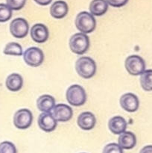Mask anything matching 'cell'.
I'll list each match as a JSON object with an SVG mask.
<instances>
[{
  "mask_svg": "<svg viewBox=\"0 0 152 153\" xmlns=\"http://www.w3.org/2000/svg\"><path fill=\"white\" fill-rule=\"evenodd\" d=\"M75 70L77 74L83 79H91L96 73V64L89 57H80L76 61Z\"/></svg>",
  "mask_w": 152,
  "mask_h": 153,
  "instance_id": "1",
  "label": "cell"
},
{
  "mask_svg": "<svg viewBox=\"0 0 152 153\" xmlns=\"http://www.w3.org/2000/svg\"><path fill=\"white\" fill-rule=\"evenodd\" d=\"M75 26L83 34L92 33L96 27V20L93 15L87 11L80 12L75 18Z\"/></svg>",
  "mask_w": 152,
  "mask_h": 153,
  "instance_id": "2",
  "label": "cell"
},
{
  "mask_svg": "<svg viewBox=\"0 0 152 153\" xmlns=\"http://www.w3.org/2000/svg\"><path fill=\"white\" fill-rule=\"evenodd\" d=\"M69 46L73 53L83 55L86 53L89 47V38L86 34L76 33L69 39Z\"/></svg>",
  "mask_w": 152,
  "mask_h": 153,
  "instance_id": "3",
  "label": "cell"
},
{
  "mask_svg": "<svg viewBox=\"0 0 152 153\" xmlns=\"http://www.w3.org/2000/svg\"><path fill=\"white\" fill-rule=\"evenodd\" d=\"M66 100L71 105L80 107L86 101V94L83 88L80 85H71L66 93Z\"/></svg>",
  "mask_w": 152,
  "mask_h": 153,
  "instance_id": "4",
  "label": "cell"
},
{
  "mask_svg": "<svg viewBox=\"0 0 152 153\" xmlns=\"http://www.w3.org/2000/svg\"><path fill=\"white\" fill-rule=\"evenodd\" d=\"M125 67L131 76H140L145 70V62L142 57L132 55L126 58Z\"/></svg>",
  "mask_w": 152,
  "mask_h": 153,
  "instance_id": "5",
  "label": "cell"
},
{
  "mask_svg": "<svg viewBox=\"0 0 152 153\" xmlns=\"http://www.w3.org/2000/svg\"><path fill=\"white\" fill-rule=\"evenodd\" d=\"M23 59L26 64L32 67H37L43 64L44 54L40 49L31 46L23 52Z\"/></svg>",
  "mask_w": 152,
  "mask_h": 153,
  "instance_id": "6",
  "label": "cell"
},
{
  "mask_svg": "<svg viewBox=\"0 0 152 153\" xmlns=\"http://www.w3.org/2000/svg\"><path fill=\"white\" fill-rule=\"evenodd\" d=\"M33 114L30 110L22 108L18 110L13 116V124L19 129H26L31 126Z\"/></svg>",
  "mask_w": 152,
  "mask_h": 153,
  "instance_id": "7",
  "label": "cell"
},
{
  "mask_svg": "<svg viewBox=\"0 0 152 153\" xmlns=\"http://www.w3.org/2000/svg\"><path fill=\"white\" fill-rule=\"evenodd\" d=\"M29 31V24L23 18H16L10 24V34L16 38H23L26 37Z\"/></svg>",
  "mask_w": 152,
  "mask_h": 153,
  "instance_id": "8",
  "label": "cell"
},
{
  "mask_svg": "<svg viewBox=\"0 0 152 153\" xmlns=\"http://www.w3.org/2000/svg\"><path fill=\"white\" fill-rule=\"evenodd\" d=\"M50 113L57 122H67L72 119L73 115L72 108L65 104L55 105Z\"/></svg>",
  "mask_w": 152,
  "mask_h": 153,
  "instance_id": "9",
  "label": "cell"
},
{
  "mask_svg": "<svg viewBox=\"0 0 152 153\" xmlns=\"http://www.w3.org/2000/svg\"><path fill=\"white\" fill-rule=\"evenodd\" d=\"M120 105L127 112L134 113L136 112L139 106V101L137 95L132 93H127L123 94L119 100Z\"/></svg>",
  "mask_w": 152,
  "mask_h": 153,
  "instance_id": "10",
  "label": "cell"
},
{
  "mask_svg": "<svg viewBox=\"0 0 152 153\" xmlns=\"http://www.w3.org/2000/svg\"><path fill=\"white\" fill-rule=\"evenodd\" d=\"M38 126L45 132H51L56 128L58 122L50 112H43L38 117Z\"/></svg>",
  "mask_w": 152,
  "mask_h": 153,
  "instance_id": "11",
  "label": "cell"
},
{
  "mask_svg": "<svg viewBox=\"0 0 152 153\" xmlns=\"http://www.w3.org/2000/svg\"><path fill=\"white\" fill-rule=\"evenodd\" d=\"M30 34L34 41L38 43H43L47 41L49 38L48 28L42 23H37L32 26L30 30Z\"/></svg>",
  "mask_w": 152,
  "mask_h": 153,
  "instance_id": "12",
  "label": "cell"
},
{
  "mask_svg": "<svg viewBox=\"0 0 152 153\" xmlns=\"http://www.w3.org/2000/svg\"><path fill=\"white\" fill-rule=\"evenodd\" d=\"M77 126L84 131H89L95 127L96 123L95 117L92 112L84 111L82 112L77 117Z\"/></svg>",
  "mask_w": 152,
  "mask_h": 153,
  "instance_id": "13",
  "label": "cell"
},
{
  "mask_svg": "<svg viewBox=\"0 0 152 153\" xmlns=\"http://www.w3.org/2000/svg\"><path fill=\"white\" fill-rule=\"evenodd\" d=\"M108 128L113 134H121L126 131L127 122L122 117L115 116L109 120Z\"/></svg>",
  "mask_w": 152,
  "mask_h": 153,
  "instance_id": "14",
  "label": "cell"
},
{
  "mask_svg": "<svg viewBox=\"0 0 152 153\" xmlns=\"http://www.w3.org/2000/svg\"><path fill=\"white\" fill-rule=\"evenodd\" d=\"M118 144L122 149H131L137 144V137L131 131H125L119 135Z\"/></svg>",
  "mask_w": 152,
  "mask_h": 153,
  "instance_id": "15",
  "label": "cell"
},
{
  "mask_svg": "<svg viewBox=\"0 0 152 153\" xmlns=\"http://www.w3.org/2000/svg\"><path fill=\"white\" fill-rule=\"evenodd\" d=\"M68 11V4L62 0L55 1L50 7V14L55 19H62L65 17Z\"/></svg>",
  "mask_w": 152,
  "mask_h": 153,
  "instance_id": "16",
  "label": "cell"
},
{
  "mask_svg": "<svg viewBox=\"0 0 152 153\" xmlns=\"http://www.w3.org/2000/svg\"><path fill=\"white\" fill-rule=\"evenodd\" d=\"M55 105V100L48 94L42 95L37 99V107L41 112H51Z\"/></svg>",
  "mask_w": 152,
  "mask_h": 153,
  "instance_id": "17",
  "label": "cell"
},
{
  "mask_svg": "<svg viewBox=\"0 0 152 153\" xmlns=\"http://www.w3.org/2000/svg\"><path fill=\"white\" fill-rule=\"evenodd\" d=\"M6 88L12 92H16L22 89L23 86V79L18 73H12L6 79Z\"/></svg>",
  "mask_w": 152,
  "mask_h": 153,
  "instance_id": "18",
  "label": "cell"
},
{
  "mask_svg": "<svg viewBox=\"0 0 152 153\" xmlns=\"http://www.w3.org/2000/svg\"><path fill=\"white\" fill-rule=\"evenodd\" d=\"M108 9L107 0H92L89 4V11L93 16H100L104 15Z\"/></svg>",
  "mask_w": 152,
  "mask_h": 153,
  "instance_id": "19",
  "label": "cell"
},
{
  "mask_svg": "<svg viewBox=\"0 0 152 153\" xmlns=\"http://www.w3.org/2000/svg\"><path fill=\"white\" fill-rule=\"evenodd\" d=\"M140 85L145 91H152V70H145L140 75Z\"/></svg>",
  "mask_w": 152,
  "mask_h": 153,
  "instance_id": "20",
  "label": "cell"
},
{
  "mask_svg": "<svg viewBox=\"0 0 152 153\" xmlns=\"http://www.w3.org/2000/svg\"><path fill=\"white\" fill-rule=\"evenodd\" d=\"M4 55H13V56H21L23 55L22 48L20 44L15 42L8 43L3 50Z\"/></svg>",
  "mask_w": 152,
  "mask_h": 153,
  "instance_id": "21",
  "label": "cell"
},
{
  "mask_svg": "<svg viewBox=\"0 0 152 153\" xmlns=\"http://www.w3.org/2000/svg\"><path fill=\"white\" fill-rule=\"evenodd\" d=\"M12 16V10L7 4L0 3V22L8 21Z\"/></svg>",
  "mask_w": 152,
  "mask_h": 153,
  "instance_id": "22",
  "label": "cell"
},
{
  "mask_svg": "<svg viewBox=\"0 0 152 153\" xmlns=\"http://www.w3.org/2000/svg\"><path fill=\"white\" fill-rule=\"evenodd\" d=\"M0 153H17L16 148L10 141H3L0 143Z\"/></svg>",
  "mask_w": 152,
  "mask_h": 153,
  "instance_id": "23",
  "label": "cell"
},
{
  "mask_svg": "<svg viewBox=\"0 0 152 153\" xmlns=\"http://www.w3.org/2000/svg\"><path fill=\"white\" fill-rule=\"evenodd\" d=\"M6 2L11 10H19L25 6L26 0H6Z\"/></svg>",
  "mask_w": 152,
  "mask_h": 153,
  "instance_id": "24",
  "label": "cell"
},
{
  "mask_svg": "<svg viewBox=\"0 0 152 153\" xmlns=\"http://www.w3.org/2000/svg\"><path fill=\"white\" fill-rule=\"evenodd\" d=\"M102 153H123V149L118 143H111L104 146Z\"/></svg>",
  "mask_w": 152,
  "mask_h": 153,
  "instance_id": "25",
  "label": "cell"
},
{
  "mask_svg": "<svg viewBox=\"0 0 152 153\" xmlns=\"http://www.w3.org/2000/svg\"><path fill=\"white\" fill-rule=\"evenodd\" d=\"M108 4L114 7H121L128 2V0H107Z\"/></svg>",
  "mask_w": 152,
  "mask_h": 153,
  "instance_id": "26",
  "label": "cell"
},
{
  "mask_svg": "<svg viewBox=\"0 0 152 153\" xmlns=\"http://www.w3.org/2000/svg\"><path fill=\"white\" fill-rule=\"evenodd\" d=\"M37 4H40V5H48V4H50L52 1V0H34Z\"/></svg>",
  "mask_w": 152,
  "mask_h": 153,
  "instance_id": "27",
  "label": "cell"
},
{
  "mask_svg": "<svg viewBox=\"0 0 152 153\" xmlns=\"http://www.w3.org/2000/svg\"><path fill=\"white\" fill-rule=\"evenodd\" d=\"M139 153H152V145H148L144 146L140 150Z\"/></svg>",
  "mask_w": 152,
  "mask_h": 153,
  "instance_id": "28",
  "label": "cell"
}]
</instances>
